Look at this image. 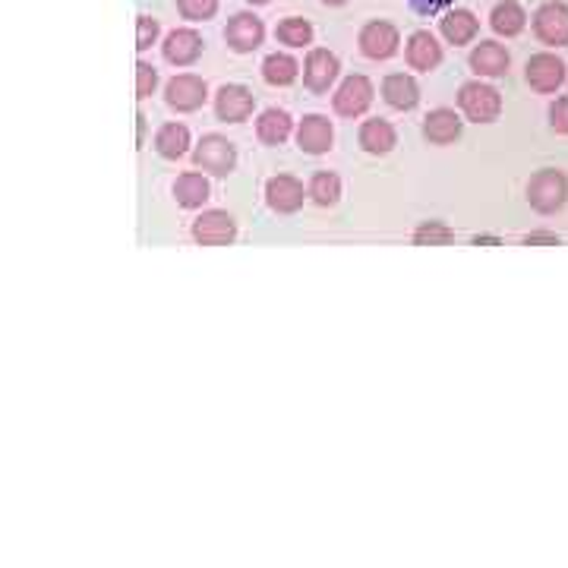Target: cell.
<instances>
[{"label":"cell","instance_id":"6da1fadb","mask_svg":"<svg viewBox=\"0 0 568 568\" xmlns=\"http://www.w3.org/2000/svg\"><path fill=\"white\" fill-rule=\"evenodd\" d=\"M528 203L540 212V215H552L568 203V178L556 168L537 171L528 183Z\"/></svg>","mask_w":568,"mask_h":568},{"label":"cell","instance_id":"7a4b0ae2","mask_svg":"<svg viewBox=\"0 0 568 568\" xmlns=\"http://www.w3.org/2000/svg\"><path fill=\"white\" fill-rule=\"evenodd\" d=\"M458 104H462V111L467 114V121L489 123L496 121L499 111H503V95L493 85L467 82V85H462V92H458Z\"/></svg>","mask_w":568,"mask_h":568},{"label":"cell","instance_id":"3957f363","mask_svg":"<svg viewBox=\"0 0 568 568\" xmlns=\"http://www.w3.org/2000/svg\"><path fill=\"white\" fill-rule=\"evenodd\" d=\"M193 162H196V168L209 171V174L224 178V174H231L234 164H237V149H234V142H227L224 136H219V133H209V136H203V142L196 145Z\"/></svg>","mask_w":568,"mask_h":568},{"label":"cell","instance_id":"277c9868","mask_svg":"<svg viewBox=\"0 0 568 568\" xmlns=\"http://www.w3.org/2000/svg\"><path fill=\"white\" fill-rule=\"evenodd\" d=\"M534 32L549 48H566L568 44V3L549 0L534 13Z\"/></svg>","mask_w":568,"mask_h":568},{"label":"cell","instance_id":"5b68a950","mask_svg":"<svg viewBox=\"0 0 568 568\" xmlns=\"http://www.w3.org/2000/svg\"><path fill=\"white\" fill-rule=\"evenodd\" d=\"M237 237V222L222 212V209H209L196 222H193V241L203 246H224Z\"/></svg>","mask_w":568,"mask_h":568},{"label":"cell","instance_id":"8992f818","mask_svg":"<svg viewBox=\"0 0 568 568\" xmlns=\"http://www.w3.org/2000/svg\"><path fill=\"white\" fill-rule=\"evenodd\" d=\"M332 102H335V111L342 118H361L366 108L373 104V82L361 77V73H354V77H347L338 85V92H335Z\"/></svg>","mask_w":568,"mask_h":568},{"label":"cell","instance_id":"52a82bcc","mask_svg":"<svg viewBox=\"0 0 568 568\" xmlns=\"http://www.w3.org/2000/svg\"><path fill=\"white\" fill-rule=\"evenodd\" d=\"M528 82L534 92L549 95L566 82V63L559 61L556 54H549V51H540L528 61Z\"/></svg>","mask_w":568,"mask_h":568},{"label":"cell","instance_id":"ba28073f","mask_svg":"<svg viewBox=\"0 0 568 568\" xmlns=\"http://www.w3.org/2000/svg\"><path fill=\"white\" fill-rule=\"evenodd\" d=\"M398 44H402V39H398V29L392 22L376 20L364 26V32H361V51H364L366 58H373V61L392 58L398 51Z\"/></svg>","mask_w":568,"mask_h":568},{"label":"cell","instance_id":"9c48e42d","mask_svg":"<svg viewBox=\"0 0 568 568\" xmlns=\"http://www.w3.org/2000/svg\"><path fill=\"white\" fill-rule=\"evenodd\" d=\"M164 99L174 111H200L205 104V82L193 73H181L168 82L164 89Z\"/></svg>","mask_w":568,"mask_h":568},{"label":"cell","instance_id":"30bf717a","mask_svg":"<svg viewBox=\"0 0 568 568\" xmlns=\"http://www.w3.org/2000/svg\"><path fill=\"white\" fill-rule=\"evenodd\" d=\"M224 39L227 44L237 51V54H246V51H256L265 39V26L260 17H253V13H237L234 20L227 22V29H224Z\"/></svg>","mask_w":568,"mask_h":568},{"label":"cell","instance_id":"8fae6325","mask_svg":"<svg viewBox=\"0 0 568 568\" xmlns=\"http://www.w3.org/2000/svg\"><path fill=\"white\" fill-rule=\"evenodd\" d=\"M265 200L278 215H291L304 205V183L291 174H278L265 183Z\"/></svg>","mask_w":568,"mask_h":568},{"label":"cell","instance_id":"7c38bea8","mask_svg":"<svg viewBox=\"0 0 568 568\" xmlns=\"http://www.w3.org/2000/svg\"><path fill=\"white\" fill-rule=\"evenodd\" d=\"M253 92L246 85H222L219 99H215V114L224 123H244L253 114Z\"/></svg>","mask_w":568,"mask_h":568},{"label":"cell","instance_id":"4fadbf2b","mask_svg":"<svg viewBox=\"0 0 568 568\" xmlns=\"http://www.w3.org/2000/svg\"><path fill=\"white\" fill-rule=\"evenodd\" d=\"M338 80V58L325 48H316L306 54L304 63V82L313 92H328V85Z\"/></svg>","mask_w":568,"mask_h":568},{"label":"cell","instance_id":"5bb4252c","mask_svg":"<svg viewBox=\"0 0 568 568\" xmlns=\"http://www.w3.org/2000/svg\"><path fill=\"white\" fill-rule=\"evenodd\" d=\"M332 140H335V130H332V123L325 121L323 114H310V118L301 121L297 145L304 149L306 155H325L332 149Z\"/></svg>","mask_w":568,"mask_h":568},{"label":"cell","instance_id":"9a60e30c","mask_svg":"<svg viewBox=\"0 0 568 568\" xmlns=\"http://www.w3.org/2000/svg\"><path fill=\"white\" fill-rule=\"evenodd\" d=\"M203 54V39L193 32V29H174L168 39H164V58L178 67H190Z\"/></svg>","mask_w":568,"mask_h":568},{"label":"cell","instance_id":"2e32d148","mask_svg":"<svg viewBox=\"0 0 568 568\" xmlns=\"http://www.w3.org/2000/svg\"><path fill=\"white\" fill-rule=\"evenodd\" d=\"M508 63H511L508 51L496 41H480L470 54V67L477 77H506Z\"/></svg>","mask_w":568,"mask_h":568},{"label":"cell","instance_id":"e0dca14e","mask_svg":"<svg viewBox=\"0 0 568 568\" xmlns=\"http://www.w3.org/2000/svg\"><path fill=\"white\" fill-rule=\"evenodd\" d=\"M424 136L433 142V145H448V142H455L462 136V121H458V114L448 111V108L429 111L424 123Z\"/></svg>","mask_w":568,"mask_h":568},{"label":"cell","instance_id":"ac0fdd59","mask_svg":"<svg viewBox=\"0 0 568 568\" xmlns=\"http://www.w3.org/2000/svg\"><path fill=\"white\" fill-rule=\"evenodd\" d=\"M407 63L414 67V70H436L439 63H443V48H439V41L433 39L429 32H414L410 41H407Z\"/></svg>","mask_w":568,"mask_h":568},{"label":"cell","instance_id":"d6986e66","mask_svg":"<svg viewBox=\"0 0 568 568\" xmlns=\"http://www.w3.org/2000/svg\"><path fill=\"white\" fill-rule=\"evenodd\" d=\"M383 99H386L392 108H398V111H410V108H417L420 102V85L414 82V77H405V73H392L383 82Z\"/></svg>","mask_w":568,"mask_h":568},{"label":"cell","instance_id":"ffe728a7","mask_svg":"<svg viewBox=\"0 0 568 568\" xmlns=\"http://www.w3.org/2000/svg\"><path fill=\"white\" fill-rule=\"evenodd\" d=\"M493 29L499 32V36H506V39H515V36H521L525 32V26H528V13H525V7L521 3H515V0H503V3H496L493 7Z\"/></svg>","mask_w":568,"mask_h":568},{"label":"cell","instance_id":"44dd1931","mask_svg":"<svg viewBox=\"0 0 568 568\" xmlns=\"http://www.w3.org/2000/svg\"><path fill=\"white\" fill-rule=\"evenodd\" d=\"M291 114L287 111H278V108H268L263 111V118L256 121V133L265 145H282L287 136H291Z\"/></svg>","mask_w":568,"mask_h":568},{"label":"cell","instance_id":"7402d4cb","mask_svg":"<svg viewBox=\"0 0 568 568\" xmlns=\"http://www.w3.org/2000/svg\"><path fill=\"white\" fill-rule=\"evenodd\" d=\"M361 145H364L366 152H373V155H386L392 152V145H395V130H392V123L388 121H366L361 126Z\"/></svg>","mask_w":568,"mask_h":568},{"label":"cell","instance_id":"603a6c76","mask_svg":"<svg viewBox=\"0 0 568 568\" xmlns=\"http://www.w3.org/2000/svg\"><path fill=\"white\" fill-rule=\"evenodd\" d=\"M480 22L470 10H452L446 20H443V36H446L452 44H467V41L477 36Z\"/></svg>","mask_w":568,"mask_h":568},{"label":"cell","instance_id":"cb8c5ba5","mask_svg":"<svg viewBox=\"0 0 568 568\" xmlns=\"http://www.w3.org/2000/svg\"><path fill=\"white\" fill-rule=\"evenodd\" d=\"M155 149L164 159H181L183 152L190 149V130L183 123H164L159 136H155Z\"/></svg>","mask_w":568,"mask_h":568},{"label":"cell","instance_id":"d4e9b609","mask_svg":"<svg viewBox=\"0 0 568 568\" xmlns=\"http://www.w3.org/2000/svg\"><path fill=\"white\" fill-rule=\"evenodd\" d=\"M174 196H178V203L183 205V209H200V205L209 200V181H205L203 174H183V178H178V183H174Z\"/></svg>","mask_w":568,"mask_h":568},{"label":"cell","instance_id":"484cf974","mask_svg":"<svg viewBox=\"0 0 568 568\" xmlns=\"http://www.w3.org/2000/svg\"><path fill=\"white\" fill-rule=\"evenodd\" d=\"M297 73H301V67L291 54H268L263 63V77L268 85H291L297 80Z\"/></svg>","mask_w":568,"mask_h":568},{"label":"cell","instance_id":"4316f807","mask_svg":"<svg viewBox=\"0 0 568 568\" xmlns=\"http://www.w3.org/2000/svg\"><path fill=\"white\" fill-rule=\"evenodd\" d=\"M275 36H278V41L287 44V48H304V44L313 41V26L306 20H301V17H287V20L278 22Z\"/></svg>","mask_w":568,"mask_h":568},{"label":"cell","instance_id":"83f0119b","mask_svg":"<svg viewBox=\"0 0 568 568\" xmlns=\"http://www.w3.org/2000/svg\"><path fill=\"white\" fill-rule=\"evenodd\" d=\"M310 196H313V203L335 205L338 203V196H342V181H338L332 171H320V174L310 181Z\"/></svg>","mask_w":568,"mask_h":568},{"label":"cell","instance_id":"f1b7e54d","mask_svg":"<svg viewBox=\"0 0 568 568\" xmlns=\"http://www.w3.org/2000/svg\"><path fill=\"white\" fill-rule=\"evenodd\" d=\"M452 241V231L443 222H424L414 231V244L417 246H443Z\"/></svg>","mask_w":568,"mask_h":568},{"label":"cell","instance_id":"f546056e","mask_svg":"<svg viewBox=\"0 0 568 568\" xmlns=\"http://www.w3.org/2000/svg\"><path fill=\"white\" fill-rule=\"evenodd\" d=\"M178 7H181V13L186 17V20L203 22V20H212V17H215V10H219V0H178Z\"/></svg>","mask_w":568,"mask_h":568},{"label":"cell","instance_id":"4dcf8cb0","mask_svg":"<svg viewBox=\"0 0 568 568\" xmlns=\"http://www.w3.org/2000/svg\"><path fill=\"white\" fill-rule=\"evenodd\" d=\"M159 85V73L152 63H136V99H149Z\"/></svg>","mask_w":568,"mask_h":568},{"label":"cell","instance_id":"1f68e13d","mask_svg":"<svg viewBox=\"0 0 568 568\" xmlns=\"http://www.w3.org/2000/svg\"><path fill=\"white\" fill-rule=\"evenodd\" d=\"M155 39H159V22L152 17H140V22H136V48L149 51L155 44Z\"/></svg>","mask_w":568,"mask_h":568},{"label":"cell","instance_id":"d6a6232c","mask_svg":"<svg viewBox=\"0 0 568 568\" xmlns=\"http://www.w3.org/2000/svg\"><path fill=\"white\" fill-rule=\"evenodd\" d=\"M549 126H552L556 133L568 136V95L552 102V108H549Z\"/></svg>","mask_w":568,"mask_h":568},{"label":"cell","instance_id":"836d02e7","mask_svg":"<svg viewBox=\"0 0 568 568\" xmlns=\"http://www.w3.org/2000/svg\"><path fill=\"white\" fill-rule=\"evenodd\" d=\"M452 0H410V7L420 13V17H433V13H439V10H446Z\"/></svg>","mask_w":568,"mask_h":568},{"label":"cell","instance_id":"e575fe53","mask_svg":"<svg viewBox=\"0 0 568 568\" xmlns=\"http://www.w3.org/2000/svg\"><path fill=\"white\" fill-rule=\"evenodd\" d=\"M528 244H559V237H552V234H530Z\"/></svg>","mask_w":568,"mask_h":568},{"label":"cell","instance_id":"d590c367","mask_svg":"<svg viewBox=\"0 0 568 568\" xmlns=\"http://www.w3.org/2000/svg\"><path fill=\"white\" fill-rule=\"evenodd\" d=\"M136 121H140V145H142V140H145V118H136Z\"/></svg>","mask_w":568,"mask_h":568},{"label":"cell","instance_id":"8d00e7d4","mask_svg":"<svg viewBox=\"0 0 568 568\" xmlns=\"http://www.w3.org/2000/svg\"><path fill=\"white\" fill-rule=\"evenodd\" d=\"M323 3H328V7H338V3H345V0H323Z\"/></svg>","mask_w":568,"mask_h":568},{"label":"cell","instance_id":"74e56055","mask_svg":"<svg viewBox=\"0 0 568 568\" xmlns=\"http://www.w3.org/2000/svg\"><path fill=\"white\" fill-rule=\"evenodd\" d=\"M246 3H268V0H246Z\"/></svg>","mask_w":568,"mask_h":568}]
</instances>
